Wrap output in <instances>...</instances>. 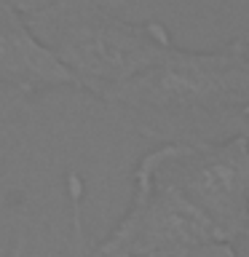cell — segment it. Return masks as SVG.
<instances>
[{
	"instance_id": "30bf717a",
	"label": "cell",
	"mask_w": 249,
	"mask_h": 257,
	"mask_svg": "<svg viewBox=\"0 0 249 257\" xmlns=\"http://www.w3.org/2000/svg\"><path fill=\"white\" fill-rule=\"evenodd\" d=\"M238 241H241V244H244V252H238V254H241V257H249V225H246L244 236H241Z\"/></svg>"
},
{
	"instance_id": "7a4b0ae2",
	"label": "cell",
	"mask_w": 249,
	"mask_h": 257,
	"mask_svg": "<svg viewBox=\"0 0 249 257\" xmlns=\"http://www.w3.org/2000/svg\"><path fill=\"white\" fill-rule=\"evenodd\" d=\"M27 24L80 91L96 99L142 75L174 46L161 22H132L102 0H54L30 14Z\"/></svg>"
},
{
	"instance_id": "9c48e42d",
	"label": "cell",
	"mask_w": 249,
	"mask_h": 257,
	"mask_svg": "<svg viewBox=\"0 0 249 257\" xmlns=\"http://www.w3.org/2000/svg\"><path fill=\"white\" fill-rule=\"evenodd\" d=\"M24 249H27V238H24V236H19V238H16V244H14V249H11V254H8V257H24Z\"/></svg>"
},
{
	"instance_id": "8992f818",
	"label": "cell",
	"mask_w": 249,
	"mask_h": 257,
	"mask_svg": "<svg viewBox=\"0 0 249 257\" xmlns=\"http://www.w3.org/2000/svg\"><path fill=\"white\" fill-rule=\"evenodd\" d=\"M145 257H241L236 244H225V241H209L198 246H185V249H169V252H156Z\"/></svg>"
},
{
	"instance_id": "277c9868",
	"label": "cell",
	"mask_w": 249,
	"mask_h": 257,
	"mask_svg": "<svg viewBox=\"0 0 249 257\" xmlns=\"http://www.w3.org/2000/svg\"><path fill=\"white\" fill-rule=\"evenodd\" d=\"M209 241L222 238L188 201L134 169L132 201L115 228L94 246V252L96 257H145Z\"/></svg>"
},
{
	"instance_id": "ba28073f",
	"label": "cell",
	"mask_w": 249,
	"mask_h": 257,
	"mask_svg": "<svg viewBox=\"0 0 249 257\" xmlns=\"http://www.w3.org/2000/svg\"><path fill=\"white\" fill-rule=\"evenodd\" d=\"M238 134L246 140V145H249V104H246V110L241 112V123H238Z\"/></svg>"
},
{
	"instance_id": "6da1fadb",
	"label": "cell",
	"mask_w": 249,
	"mask_h": 257,
	"mask_svg": "<svg viewBox=\"0 0 249 257\" xmlns=\"http://www.w3.org/2000/svg\"><path fill=\"white\" fill-rule=\"evenodd\" d=\"M137 132L166 142H214L238 134L249 104V40L212 51L172 46L142 75L102 96Z\"/></svg>"
},
{
	"instance_id": "3957f363",
	"label": "cell",
	"mask_w": 249,
	"mask_h": 257,
	"mask_svg": "<svg viewBox=\"0 0 249 257\" xmlns=\"http://www.w3.org/2000/svg\"><path fill=\"white\" fill-rule=\"evenodd\" d=\"M172 188L228 244L249 225V145L241 134L214 142H164L134 166Z\"/></svg>"
},
{
	"instance_id": "52a82bcc",
	"label": "cell",
	"mask_w": 249,
	"mask_h": 257,
	"mask_svg": "<svg viewBox=\"0 0 249 257\" xmlns=\"http://www.w3.org/2000/svg\"><path fill=\"white\" fill-rule=\"evenodd\" d=\"M14 8H19V11L24 14V16H30V14H35V11H40V8H46V6H51L54 0H8Z\"/></svg>"
},
{
	"instance_id": "5b68a950",
	"label": "cell",
	"mask_w": 249,
	"mask_h": 257,
	"mask_svg": "<svg viewBox=\"0 0 249 257\" xmlns=\"http://www.w3.org/2000/svg\"><path fill=\"white\" fill-rule=\"evenodd\" d=\"M0 86L16 88L24 96L78 88L70 72L35 38L27 16L8 0H0Z\"/></svg>"
}]
</instances>
